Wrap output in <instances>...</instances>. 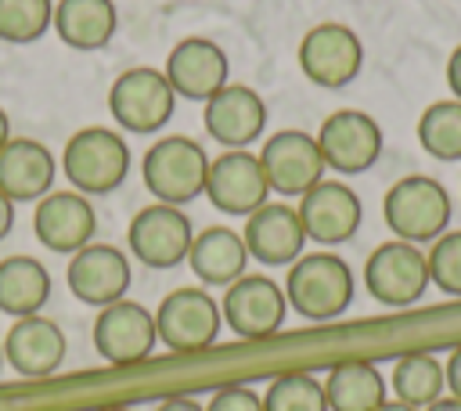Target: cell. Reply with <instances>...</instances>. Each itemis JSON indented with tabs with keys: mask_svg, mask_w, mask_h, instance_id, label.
I'll return each instance as SVG.
<instances>
[{
	"mask_svg": "<svg viewBox=\"0 0 461 411\" xmlns=\"http://www.w3.org/2000/svg\"><path fill=\"white\" fill-rule=\"evenodd\" d=\"M176 108V94L162 68L137 65L115 76L108 87V112L126 133H158Z\"/></svg>",
	"mask_w": 461,
	"mask_h": 411,
	"instance_id": "obj_5",
	"label": "cell"
},
{
	"mask_svg": "<svg viewBox=\"0 0 461 411\" xmlns=\"http://www.w3.org/2000/svg\"><path fill=\"white\" fill-rule=\"evenodd\" d=\"M447 83H450L454 97L461 101V43L454 47V54H450V61H447Z\"/></svg>",
	"mask_w": 461,
	"mask_h": 411,
	"instance_id": "obj_34",
	"label": "cell"
},
{
	"mask_svg": "<svg viewBox=\"0 0 461 411\" xmlns=\"http://www.w3.org/2000/svg\"><path fill=\"white\" fill-rule=\"evenodd\" d=\"M443 371H447V389H450V397H457V400H461V346H454V350H450V357H447Z\"/></svg>",
	"mask_w": 461,
	"mask_h": 411,
	"instance_id": "obj_33",
	"label": "cell"
},
{
	"mask_svg": "<svg viewBox=\"0 0 461 411\" xmlns=\"http://www.w3.org/2000/svg\"><path fill=\"white\" fill-rule=\"evenodd\" d=\"M61 173L86 198L112 195L130 173V144L112 126H83L61 148Z\"/></svg>",
	"mask_w": 461,
	"mask_h": 411,
	"instance_id": "obj_2",
	"label": "cell"
},
{
	"mask_svg": "<svg viewBox=\"0 0 461 411\" xmlns=\"http://www.w3.org/2000/svg\"><path fill=\"white\" fill-rule=\"evenodd\" d=\"M155 411H205L198 400H191V397H169V400H162Z\"/></svg>",
	"mask_w": 461,
	"mask_h": 411,
	"instance_id": "obj_36",
	"label": "cell"
},
{
	"mask_svg": "<svg viewBox=\"0 0 461 411\" xmlns=\"http://www.w3.org/2000/svg\"><path fill=\"white\" fill-rule=\"evenodd\" d=\"M425 260L429 281L447 296H461V231H443L425 252Z\"/></svg>",
	"mask_w": 461,
	"mask_h": 411,
	"instance_id": "obj_31",
	"label": "cell"
},
{
	"mask_svg": "<svg viewBox=\"0 0 461 411\" xmlns=\"http://www.w3.org/2000/svg\"><path fill=\"white\" fill-rule=\"evenodd\" d=\"M115 25H119V14H115L112 0H58L54 4L50 29L72 50L90 54V50L108 47L115 36Z\"/></svg>",
	"mask_w": 461,
	"mask_h": 411,
	"instance_id": "obj_24",
	"label": "cell"
},
{
	"mask_svg": "<svg viewBox=\"0 0 461 411\" xmlns=\"http://www.w3.org/2000/svg\"><path fill=\"white\" fill-rule=\"evenodd\" d=\"M220 324H223L220 303L198 285L173 288L155 310L158 342H166V350H173V353L209 350L220 335Z\"/></svg>",
	"mask_w": 461,
	"mask_h": 411,
	"instance_id": "obj_6",
	"label": "cell"
},
{
	"mask_svg": "<svg viewBox=\"0 0 461 411\" xmlns=\"http://www.w3.org/2000/svg\"><path fill=\"white\" fill-rule=\"evenodd\" d=\"M220 314L238 339H270L285 324L288 299L274 278L241 274L234 285H227V292L220 299Z\"/></svg>",
	"mask_w": 461,
	"mask_h": 411,
	"instance_id": "obj_10",
	"label": "cell"
},
{
	"mask_svg": "<svg viewBox=\"0 0 461 411\" xmlns=\"http://www.w3.org/2000/svg\"><path fill=\"white\" fill-rule=\"evenodd\" d=\"M11 227H14V202L0 191V238H7Z\"/></svg>",
	"mask_w": 461,
	"mask_h": 411,
	"instance_id": "obj_35",
	"label": "cell"
},
{
	"mask_svg": "<svg viewBox=\"0 0 461 411\" xmlns=\"http://www.w3.org/2000/svg\"><path fill=\"white\" fill-rule=\"evenodd\" d=\"M418 144L439 162H461V101H432L418 119Z\"/></svg>",
	"mask_w": 461,
	"mask_h": 411,
	"instance_id": "obj_28",
	"label": "cell"
},
{
	"mask_svg": "<svg viewBox=\"0 0 461 411\" xmlns=\"http://www.w3.org/2000/svg\"><path fill=\"white\" fill-rule=\"evenodd\" d=\"M50 299V270L36 256H7L0 260V314L29 317L40 314Z\"/></svg>",
	"mask_w": 461,
	"mask_h": 411,
	"instance_id": "obj_25",
	"label": "cell"
},
{
	"mask_svg": "<svg viewBox=\"0 0 461 411\" xmlns=\"http://www.w3.org/2000/svg\"><path fill=\"white\" fill-rule=\"evenodd\" d=\"M205 411H263V397L249 386H223L209 397Z\"/></svg>",
	"mask_w": 461,
	"mask_h": 411,
	"instance_id": "obj_32",
	"label": "cell"
},
{
	"mask_svg": "<svg viewBox=\"0 0 461 411\" xmlns=\"http://www.w3.org/2000/svg\"><path fill=\"white\" fill-rule=\"evenodd\" d=\"M393 393L400 404H411L418 411H425L429 404H436L447 389V371L443 361H436L432 353H403L393 364Z\"/></svg>",
	"mask_w": 461,
	"mask_h": 411,
	"instance_id": "obj_27",
	"label": "cell"
},
{
	"mask_svg": "<svg viewBox=\"0 0 461 411\" xmlns=\"http://www.w3.org/2000/svg\"><path fill=\"white\" fill-rule=\"evenodd\" d=\"M158 342L155 332V314L144 310L133 299H119L101 306L97 321H94V346L108 364H140L151 357Z\"/></svg>",
	"mask_w": 461,
	"mask_h": 411,
	"instance_id": "obj_14",
	"label": "cell"
},
{
	"mask_svg": "<svg viewBox=\"0 0 461 411\" xmlns=\"http://www.w3.org/2000/svg\"><path fill=\"white\" fill-rule=\"evenodd\" d=\"M54 22V0H0V40L36 43Z\"/></svg>",
	"mask_w": 461,
	"mask_h": 411,
	"instance_id": "obj_30",
	"label": "cell"
},
{
	"mask_svg": "<svg viewBox=\"0 0 461 411\" xmlns=\"http://www.w3.org/2000/svg\"><path fill=\"white\" fill-rule=\"evenodd\" d=\"M263 411H328L324 382L306 371H285L267 386Z\"/></svg>",
	"mask_w": 461,
	"mask_h": 411,
	"instance_id": "obj_29",
	"label": "cell"
},
{
	"mask_svg": "<svg viewBox=\"0 0 461 411\" xmlns=\"http://www.w3.org/2000/svg\"><path fill=\"white\" fill-rule=\"evenodd\" d=\"M299 68L310 83L339 90L353 83L364 68V43L342 22H321L299 40Z\"/></svg>",
	"mask_w": 461,
	"mask_h": 411,
	"instance_id": "obj_8",
	"label": "cell"
},
{
	"mask_svg": "<svg viewBox=\"0 0 461 411\" xmlns=\"http://www.w3.org/2000/svg\"><path fill=\"white\" fill-rule=\"evenodd\" d=\"M364 285L382 306H414L429 281V260L411 242H382L364 263Z\"/></svg>",
	"mask_w": 461,
	"mask_h": 411,
	"instance_id": "obj_7",
	"label": "cell"
},
{
	"mask_svg": "<svg viewBox=\"0 0 461 411\" xmlns=\"http://www.w3.org/2000/svg\"><path fill=\"white\" fill-rule=\"evenodd\" d=\"M58 159L36 137H11L0 148V191L11 202H40L54 191Z\"/></svg>",
	"mask_w": 461,
	"mask_h": 411,
	"instance_id": "obj_22",
	"label": "cell"
},
{
	"mask_svg": "<svg viewBox=\"0 0 461 411\" xmlns=\"http://www.w3.org/2000/svg\"><path fill=\"white\" fill-rule=\"evenodd\" d=\"M166 79L173 87L176 97L187 101H209L220 87L230 83V61L223 54L220 43L205 40V36H184L180 43H173V50L166 54Z\"/></svg>",
	"mask_w": 461,
	"mask_h": 411,
	"instance_id": "obj_16",
	"label": "cell"
},
{
	"mask_svg": "<svg viewBox=\"0 0 461 411\" xmlns=\"http://www.w3.org/2000/svg\"><path fill=\"white\" fill-rule=\"evenodd\" d=\"M375 411H418V407H411V404H400V400H385V404H378Z\"/></svg>",
	"mask_w": 461,
	"mask_h": 411,
	"instance_id": "obj_38",
	"label": "cell"
},
{
	"mask_svg": "<svg viewBox=\"0 0 461 411\" xmlns=\"http://www.w3.org/2000/svg\"><path fill=\"white\" fill-rule=\"evenodd\" d=\"M259 166L267 173L270 195L281 198H299L306 195L317 180H324V159L317 148V137L303 130H277L263 141L259 148Z\"/></svg>",
	"mask_w": 461,
	"mask_h": 411,
	"instance_id": "obj_11",
	"label": "cell"
},
{
	"mask_svg": "<svg viewBox=\"0 0 461 411\" xmlns=\"http://www.w3.org/2000/svg\"><path fill=\"white\" fill-rule=\"evenodd\" d=\"M194 242V227L187 220V213L180 206H166V202H151L144 206L126 231V245L130 252L151 267V270H169L176 263L187 260Z\"/></svg>",
	"mask_w": 461,
	"mask_h": 411,
	"instance_id": "obj_9",
	"label": "cell"
},
{
	"mask_svg": "<svg viewBox=\"0 0 461 411\" xmlns=\"http://www.w3.org/2000/svg\"><path fill=\"white\" fill-rule=\"evenodd\" d=\"M97 231V213L86 195L79 191H47L32 209V234L43 249L72 256L83 245H90Z\"/></svg>",
	"mask_w": 461,
	"mask_h": 411,
	"instance_id": "obj_17",
	"label": "cell"
},
{
	"mask_svg": "<svg viewBox=\"0 0 461 411\" xmlns=\"http://www.w3.org/2000/svg\"><path fill=\"white\" fill-rule=\"evenodd\" d=\"M65 281H68V288H72V296L79 303L101 310L108 303L126 299V288H130V260L115 245L90 242L79 252H72L68 270H65Z\"/></svg>",
	"mask_w": 461,
	"mask_h": 411,
	"instance_id": "obj_20",
	"label": "cell"
},
{
	"mask_svg": "<svg viewBox=\"0 0 461 411\" xmlns=\"http://www.w3.org/2000/svg\"><path fill=\"white\" fill-rule=\"evenodd\" d=\"M0 368H4V346H0Z\"/></svg>",
	"mask_w": 461,
	"mask_h": 411,
	"instance_id": "obj_41",
	"label": "cell"
},
{
	"mask_svg": "<svg viewBox=\"0 0 461 411\" xmlns=\"http://www.w3.org/2000/svg\"><path fill=\"white\" fill-rule=\"evenodd\" d=\"M202 123H205V133L223 144V151L230 148H249L252 141L263 137L267 130V105L263 97L245 87V83H227L220 87L209 101H205V112H202Z\"/></svg>",
	"mask_w": 461,
	"mask_h": 411,
	"instance_id": "obj_19",
	"label": "cell"
},
{
	"mask_svg": "<svg viewBox=\"0 0 461 411\" xmlns=\"http://www.w3.org/2000/svg\"><path fill=\"white\" fill-rule=\"evenodd\" d=\"M187 263L202 285H223L227 288L245 274L249 249H245L241 234L230 227H202V231H194Z\"/></svg>",
	"mask_w": 461,
	"mask_h": 411,
	"instance_id": "obj_23",
	"label": "cell"
},
{
	"mask_svg": "<svg viewBox=\"0 0 461 411\" xmlns=\"http://www.w3.org/2000/svg\"><path fill=\"white\" fill-rule=\"evenodd\" d=\"M288 306L306 321H335L353 303V270L335 252H303L285 278Z\"/></svg>",
	"mask_w": 461,
	"mask_h": 411,
	"instance_id": "obj_1",
	"label": "cell"
},
{
	"mask_svg": "<svg viewBox=\"0 0 461 411\" xmlns=\"http://www.w3.org/2000/svg\"><path fill=\"white\" fill-rule=\"evenodd\" d=\"M317 148L328 169L353 177L378 162L382 155V126L360 108L331 112L317 130Z\"/></svg>",
	"mask_w": 461,
	"mask_h": 411,
	"instance_id": "obj_12",
	"label": "cell"
},
{
	"mask_svg": "<svg viewBox=\"0 0 461 411\" xmlns=\"http://www.w3.org/2000/svg\"><path fill=\"white\" fill-rule=\"evenodd\" d=\"M295 213L303 220L306 238L321 242V245L349 242L364 220V206H360L357 191L342 180H317L306 195H299Z\"/></svg>",
	"mask_w": 461,
	"mask_h": 411,
	"instance_id": "obj_15",
	"label": "cell"
},
{
	"mask_svg": "<svg viewBox=\"0 0 461 411\" xmlns=\"http://www.w3.org/2000/svg\"><path fill=\"white\" fill-rule=\"evenodd\" d=\"M11 141V123H7V112L0 108V148Z\"/></svg>",
	"mask_w": 461,
	"mask_h": 411,
	"instance_id": "obj_39",
	"label": "cell"
},
{
	"mask_svg": "<svg viewBox=\"0 0 461 411\" xmlns=\"http://www.w3.org/2000/svg\"><path fill=\"white\" fill-rule=\"evenodd\" d=\"M241 242L249 249V260H259L267 267H292L306 249V231L288 202H263L256 213L245 216Z\"/></svg>",
	"mask_w": 461,
	"mask_h": 411,
	"instance_id": "obj_18",
	"label": "cell"
},
{
	"mask_svg": "<svg viewBox=\"0 0 461 411\" xmlns=\"http://www.w3.org/2000/svg\"><path fill=\"white\" fill-rule=\"evenodd\" d=\"M382 216L400 242H411V245L436 242L450 224V195L436 177L411 173L385 191Z\"/></svg>",
	"mask_w": 461,
	"mask_h": 411,
	"instance_id": "obj_4",
	"label": "cell"
},
{
	"mask_svg": "<svg viewBox=\"0 0 461 411\" xmlns=\"http://www.w3.org/2000/svg\"><path fill=\"white\" fill-rule=\"evenodd\" d=\"M328 411H375L385 404V379L371 361H339L324 379Z\"/></svg>",
	"mask_w": 461,
	"mask_h": 411,
	"instance_id": "obj_26",
	"label": "cell"
},
{
	"mask_svg": "<svg viewBox=\"0 0 461 411\" xmlns=\"http://www.w3.org/2000/svg\"><path fill=\"white\" fill-rule=\"evenodd\" d=\"M97 411H130V407H115V404H112V407H97Z\"/></svg>",
	"mask_w": 461,
	"mask_h": 411,
	"instance_id": "obj_40",
	"label": "cell"
},
{
	"mask_svg": "<svg viewBox=\"0 0 461 411\" xmlns=\"http://www.w3.org/2000/svg\"><path fill=\"white\" fill-rule=\"evenodd\" d=\"M0 346H4V361L22 379H47L65 361V332L43 314L14 317Z\"/></svg>",
	"mask_w": 461,
	"mask_h": 411,
	"instance_id": "obj_21",
	"label": "cell"
},
{
	"mask_svg": "<svg viewBox=\"0 0 461 411\" xmlns=\"http://www.w3.org/2000/svg\"><path fill=\"white\" fill-rule=\"evenodd\" d=\"M425 411H461V400H457V397H439V400L429 404Z\"/></svg>",
	"mask_w": 461,
	"mask_h": 411,
	"instance_id": "obj_37",
	"label": "cell"
},
{
	"mask_svg": "<svg viewBox=\"0 0 461 411\" xmlns=\"http://www.w3.org/2000/svg\"><path fill=\"white\" fill-rule=\"evenodd\" d=\"M209 155L198 141L191 137H158L144 159H140V177L144 187L151 191L155 202L166 206H187L205 195V177H209Z\"/></svg>",
	"mask_w": 461,
	"mask_h": 411,
	"instance_id": "obj_3",
	"label": "cell"
},
{
	"mask_svg": "<svg viewBox=\"0 0 461 411\" xmlns=\"http://www.w3.org/2000/svg\"><path fill=\"white\" fill-rule=\"evenodd\" d=\"M205 198L230 216H249L263 202H270V184L259 166V155L249 148H230L209 162Z\"/></svg>",
	"mask_w": 461,
	"mask_h": 411,
	"instance_id": "obj_13",
	"label": "cell"
}]
</instances>
